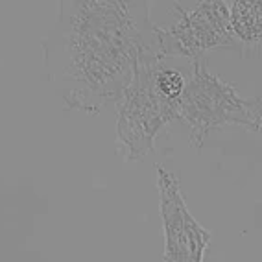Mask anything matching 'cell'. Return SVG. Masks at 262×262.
<instances>
[{
    "label": "cell",
    "instance_id": "cell-1",
    "mask_svg": "<svg viewBox=\"0 0 262 262\" xmlns=\"http://www.w3.org/2000/svg\"><path fill=\"white\" fill-rule=\"evenodd\" d=\"M164 220L168 231V262H200L207 240L202 238L203 231L194 224L187 209L183 207L178 192L168 183V192H164Z\"/></svg>",
    "mask_w": 262,
    "mask_h": 262
}]
</instances>
